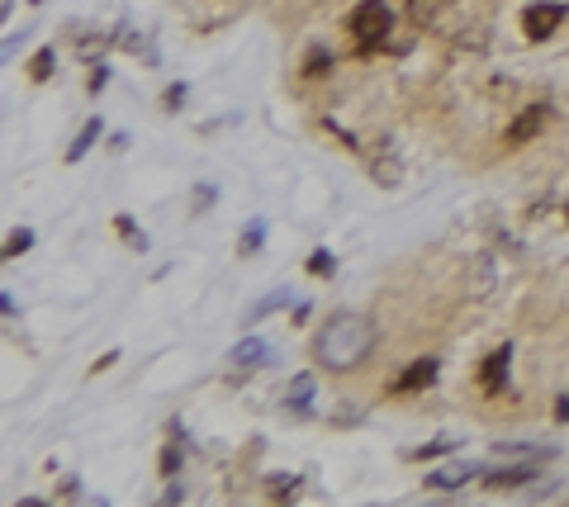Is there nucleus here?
I'll use <instances>...</instances> for the list:
<instances>
[{"instance_id": "39448f33", "label": "nucleus", "mask_w": 569, "mask_h": 507, "mask_svg": "<svg viewBox=\"0 0 569 507\" xmlns=\"http://www.w3.org/2000/svg\"><path fill=\"white\" fill-rule=\"evenodd\" d=\"M508 366H513V342H503V346H494L489 356H484V366H479L484 394H503V385H508Z\"/></svg>"}, {"instance_id": "dca6fc26", "label": "nucleus", "mask_w": 569, "mask_h": 507, "mask_svg": "<svg viewBox=\"0 0 569 507\" xmlns=\"http://www.w3.org/2000/svg\"><path fill=\"white\" fill-rule=\"evenodd\" d=\"M451 451H456V441H427V446L408 451V460H432V455H451Z\"/></svg>"}, {"instance_id": "6ab92c4d", "label": "nucleus", "mask_w": 569, "mask_h": 507, "mask_svg": "<svg viewBox=\"0 0 569 507\" xmlns=\"http://www.w3.org/2000/svg\"><path fill=\"white\" fill-rule=\"evenodd\" d=\"M176 470H181V446H176V441H166V451H162V474L172 479Z\"/></svg>"}, {"instance_id": "aec40b11", "label": "nucleus", "mask_w": 569, "mask_h": 507, "mask_svg": "<svg viewBox=\"0 0 569 507\" xmlns=\"http://www.w3.org/2000/svg\"><path fill=\"white\" fill-rule=\"evenodd\" d=\"M181 100H185V86L176 81V86H166V95H162V110H166V114H176V110H181Z\"/></svg>"}, {"instance_id": "f03ea898", "label": "nucleus", "mask_w": 569, "mask_h": 507, "mask_svg": "<svg viewBox=\"0 0 569 507\" xmlns=\"http://www.w3.org/2000/svg\"><path fill=\"white\" fill-rule=\"evenodd\" d=\"M347 29H351V38H356V57L375 53V48L389 38V29H394V10L385 5V0H361V5L351 10Z\"/></svg>"}, {"instance_id": "393cba45", "label": "nucleus", "mask_w": 569, "mask_h": 507, "mask_svg": "<svg viewBox=\"0 0 569 507\" xmlns=\"http://www.w3.org/2000/svg\"><path fill=\"white\" fill-rule=\"evenodd\" d=\"M555 417H560V422H569V394H564L560 404H555Z\"/></svg>"}, {"instance_id": "7ed1b4c3", "label": "nucleus", "mask_w": 569, "mask_h": 507, "mask_svg": "<svg viewBox=\"0 0 569 507\" xmlns=\"http://www.w3.org/2000/svg\"><path fill=\"white\" fill-rule=\"evenodd\" d=\"M564 5L560 0H532V5L522 10V34L532 38V44H545V38H551L560 24H564Z\"/></svg>"}, {"instance_id": "423d86ee", "label": "nucleus", "mask_w": 569, "mask_h": 507, "mask_svg": "<svg viewBox=\"0 0 569 507\" xmlns=\"http://www.w3.org/2000/svg\"><path fill=\"white\" fill-rule=\"evenodd\" d=\"M437 361L432 356H423V361H413L404 375H394L389 379V394H417V389H427V385H437Z\"/></svg>"}, {"instance_id": "f8f14e48", "label": "nucleus", "mask_w": 569, "mask_h": 507, "mask_svg": "<svg viewBox=\"0 0 569 507\" xmlns=\"http://www.w3.org/2000/svg\"><path fill=\"white\" fill-rule=\"evenodd\" d=\"M309 394H313V379L304 375V379H294V385H289V398H285V408H309Z\"/></svg>"}, {"instance_id": "4468645a", "label": "nucleus", "mask_w": 569, "mask_h": 507, "mask_svg": "<svg viewBox=\"0 0 569 507\" xmlns=\"http://www.w3.org/2000/svg\"><path fill=\"white\" fill-rule=\"evenodd\" d=\"M437 10H441V0H408V19H413V24H432Z\"/></svg>"}, {"instance_id": "0eeeda50", "label": "nucleus", "mask_w": 569, "mask_h": 507, "mask_svg": "<svg viewBox=\"0 0 569 507\" xmlns=\"http://www.w3.org/2000/svg\"><path fill=\"white\" fill-rule=\"evenodd\" d=\"M475 474H484V464H475V460L451 464V470H432V474H427V489H432V493H437V489H460V483L475 479Z\"/></svg>"}, {"instance_id": "a211bd4d", "label": "nucleus", "mask_w": 569, "mask_h": 507, "mask_svg": "<svg viewBox=\"0 0 569 507\" xmlns=\"http://www.w3.org/2000/svg\"><path fill=\"white\" fill-rule=\"evenodd\" d=\"M29 247H34V232H29V228H19V232H10L5 257H19V251H29Z\"/></svg>"}, {"instance_id": "1a4fd4ad", "label": "nucleus", "mask_w": 569, "mask_h": 507, "mask_svg": "<svg viewBox=\"0 0 569 507\" xmlns=\"http://www.w3.org/2000/svg\"><path fill=\"white\" fill-rule=\"evenodd\" d=\"M100 133H104V123H100V119H91V123H86V129H81V133H76V142L67 147V161H81V157H86V152H91V147L100 142Z\"/></svg>"}, {"instance_id": "412c9836", "label": "nucleus", "mask_w": 569, "mask_h": 507, "mask_svg": "<svg viewBox=\"0 0 569 507\" xmlns=\"http://www.w3.org/2000/svg\"><path fill=\"white\" fill-rule=\"evenodd\" d=\"M294 483H299V479H289V474H276V479H270V498H289V493H294Z\"/></svg>"}, {"instance_id": "b1692460", "label": "nucleus", "mask_w": 569, "mask_h": 507, "mask_svg": "<svg viewBox=\"0 0 569 507\" xmlns=\"http://www.w3.org/2000/svg\"><path fill=\"white\" fill-rule=\"evenodd\" d=\"M114 361H119V351H104V356H100V361H95V375H100V370H110Z\"/></svg>"}, {"instance_id": "f3484780", "label": "nucleus", "mask_w": 569, "mask_h": 507, "mask_svg": "<svg viewBox=\"0 0 569 507\" xmlns=\"http://www.w3.org/2000/svg\"><path fill=\"white\" fill-rule=\"evenodd\" d=\"M114 228H119V232H123V238H129V242L138 247V251L147 247V238H142V232L133 228V219H129V214H114Z\"/></svg>"}, {"instance_id": "4be33fe9", "label": "nucleus", "mask_w": 569, "mask_h": 507, "mask_svg": "<svg viewBox=\"0 0 569 507\" xmlns=\"http://www.w3.org/2000/svg\"><path fill=\"white\" fill-rule=\"evenodd\" d=\"M261 238H266V228H261V223H251V232H242V257H247V251H257Z\"/></svg>"}, {"instance_id": "a878e982", "label": "nucleus", "mask_w": 569, "mask_h": 507, "mask_svg": "<svg viewBox=\"0 0 569 507\" xmlns=\"http://www.w3.org/2000/svg\"><path fill=\"white\" fill-rule=\"evenodd\" d=\"M564 219H569V204H564Z\"/></svg>"}, {"instance_id": "f257e3e1", "label": "nucleus", "mask_w": 569, "mask_h": 507, "mask_svg": "<svg viewBox=\"0 0 569 507\" xmlns=\"http://www.w3.org/2000/svg\"><path fill=\"white\" fill-rule=\"evenodd\" d=\"M370 351H375V327H370V318H361V313H347V308L332 313V318L319 327V336H313V361H319L323 370H332V375H351Z\"/></svg>"}, {"instance_id": "9b49d317", "label": "nucleus", "mask_w": 569, "mask_h": 507, "mask_svg": "<svg viewBox=\"0 0 569 507\" xmlns=\"http://www.w3.org/2000/svg\"><path fill=\"white\" fill-rule=\"evenodd\" d=\"M53 62H57L53 48H38L34 62H29V76H34V81H48V76H53Z\"/></svg>"}, {"instance_id": "20e7f679", "label": "nucleus", "mask_w": 569, "mask_h": 507, "mask_svg": "<svg viewBox=\"0 0 569 507\" xmlns=\"http://www.w3.org/2000/svg\"><path fill=\"white\" fill-rule=\"evenodd\" d=\"M545 119H551V100H532L526 110L508 123V133H503V142L508 147H522V142H532L541 129H545Z\"/></svg>"}, {"instance_id": "ddd939ff", "label": "nucleus", "mask_w": 569, "mask_h": 507, "mask_svg": "<svg viewBox=\"0 0 569 507\" xmlns=\"http://www.w3.org/2000/svg\"><path fill=\"white\" fill-rule=\"evenodd\" d=\"M332 72V53L328 48H313L309 62H304V76H328Z\"/></svg>"}, {"instance_id": "5701e85b", "label": "nucleus", "mask_w": 569, "mask_h": 507, "mask_svg": "<svg viewBox=\"0 0 569 507\" xmlns=\"http://www.w3.org/2000/svg\"><path fill=\"white\" fill-rule=\"evenodd\" d=\"M104 81H110V72L95 67V72H91V95H100V91H104Z\"/></svg>"}, {"instance_id": "2eb2a0df", "label": "nucleus", "mask_w": 569, "mask_h": 507, "mask_svg": "<svg viewBox=\"0 0 569 507\" xmlns=\"http://www.w3.org/2000/svg\"><path fill=\"white\" fill-rule=\"evenodd\" d=\"M332 270H337V261H332V251L328 247H319V251H313V257H309V276H332Z\"/></svg>"}, {"instance_id": "6e6552de", "label": "nucleus", "mask_w": 569, "mask_h": 507, "mask_svg": "<svg viewBox=\"0 0 569 507\" xmlns=\"http://www.w3.org/2000/svg\"><path fill=\"white\" fill-rule=\"evenodd\" d=\"M536 479V464H513V470H494L489 489H522V483Z\"/></svg>"}, {"instance_id": "9d476101", "label": "nucleus", "mask_w": 569, "mask_h": 507, "mask_svg": "<svg viewBox=\"0 0 569 507\" xmlns=\"http://www.w3.org/2000/svg\"><path fill=\"white\" fill-rule=\"evenodd\" d=\"M266 361V346L261 342H238L233 346V366H261Z\"/></svg>"}]
</instances>
